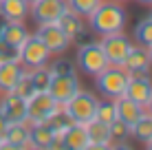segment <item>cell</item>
<instances>
[{
    "mask_svg": "<svg viewBox=\"0 0 152 150\" xmlns=\"http://www.w3.org/2000/svg\"><path fill=\"white\" fill-rule=\"evenodd\" d=\"M88 24H91L93 33L97 35H110V33H119L126 29L128 22V13L121 7V2L115 0H102L99 7L88 15Z\"/></svg>",
    "mask_w": 152,
    "mask_h": 150,
    "instance_id": "obj_1",
    "label": "cell"
},
{
    "mask_svg": "<svg viewBox=\"0 0 152 150\" xmlns=\"http://www.w3.org/2000/svg\"><path fill=\"white\" fill-rule=\"evenodd\" d=\"M128 80H130V73L124 66L108 64L102 73L95 75V86H97V93L102 97H106V100H117V97H121L126 93Z\"/></svg>",
    "mask_w": 152,
    "mask_h": 150,
    "instance_id": "obj_2",
    "label": "cell"
},
{
    "mask_svg": "<svg viewBox=\"0 0 152 150\" xmlns=\"http://www.w3.org/2000/svg\"><path fill=\"white\" fill-rule=\"evenodd\" d=\"M97 102H99V97H95L93 93L80 89L64 106H62V110L71 117L73 124H88L91 119H95Z\"/></svg>",
    "mask_w": 152,
    "mask_h": 150,
    "instance_id": "obj_3",
    "label": "cell"
},
{
    "mask_svg": "<svg viewBox=\"0 0 152 150\" xmlns=\"http://www.w3.org/2000/svg\"><path fill=\"white\" fill-rule=\"evenodd\" d=\"M57 110H60V104L51 97L49 91L33 93L27 100V121L29 124H46Z\"/></svg>",
    "mask_w": 152,
    "mask_h": 150,
    "instance_id": "obj_4",
    "label": "cell"
},
{
    "mask_svg": "<svg viewBox=\"0 0 152 150\" xmlns=\"http://www.w3.org/2000/svg\"><path fill=\"white\" fill-rule=\"evenodd\" d=\"M77 66L91 77H95L97 73H102V71L106 69L108 60H106V55H104L99 42L93 40V42H88V44L77 46Z\"/></svg>",
    "mask_w": 152,
    "mask_h": 150,
    "instance_id": "obj_5",
    "label": "cell"
},
{
    "mask_svg": "<svg viewBox=\"0 0 152 150\" xmlns=\"http://www.w3.org/2000/svg\"><path fill=\"white\" fill-rule=\"evenodd\" d=\"M51 62V51L42 44V40L38 35H29L27 42L20 46V64L27 71L31 69H40V66H49Z\"/></svg>",
    "mask_w": 152,
    "mask_h": 150,
    "instance_id": "obj_6",
    "label": "cell"
},
{
    "mask_svg": "<svg viewBox=\"0 0 152 150\" xmlns=\"http://www.w3.org/2000/svg\"><path fill=\"white\" fill-rule=\"evenodd\" d=\"M99 46H102L104 55H106L108 64H115V66H121L126 55H128L130 46V38L124 33V31H119V33H110V35H102V40H99Z\"/></svg>",
    "mask_w": 152,
    "mask_h": 150,
    "instance_id": "obj_7",
    "label": "cell"
},
{
    "mask_svg": "<svg viewBox=\"0 0 152 150\" xmlns=\"http://www.w3.org/2000/svg\"><path fill=\"white\" fill-rule=\"evenodd\" d=\"M35 35L42 40V44L51 51V55H60L71 46V40L66 38V33L57 27V22H49V24H38Z\"/></svg>",
    "mask_w": 152,
    "mask_h": 150,
    "instance_id": "obj_8",
    "label": "cell"
},
{
    "mask_svg": "<svg viewBox=\"0 0 152 150\" xmlns=\"http://www.w3.org/2000/svg\"><path fill=\"white\" fill-rule=\"evenodd\" d=\"M66 9H69L66 0H35L29 4V15L38 24H49V22H57V18Z\"/></svg>",
    "mask_w": 152,
    "mask_h": 150,
    "instance_id": "obj_9",
    "label": "cell"
},
{
    "mask_svg": "<svg viewBox=\"0 0 152 150\" xmlns=\"http://www.w3.org/2000/svg\"><path fill=\"white\" fill-rule=\"evenodd\" d=\"M77 91H80L77 73H71V75H53V77H51L49 93H51V97H53L60 106H64Z\"/></svg>",
    "mask_w": 152,
    "mask_h": 150,
    "instance_id": "obj_10",
    "label": "cell"
},
{
    "mask_svg": "<svg viewBox=\"0 0 152 150\" xmlns=\"http://www.w3.org/2000/svg\"><path fill=\"white\" fill-rule=\"evenodd\" d=\"M0 115L9 124L27 121V100L15 93H2L0 95Z\"/></svg>",
    "mask_w": 152,
    "mask_h": 150,
    "instance_id": "obj_11",
    "label": "cell"
},
{
    "mask_svg": "<svg viewBox=\"0 0 152 150\" xmlns=\"http://www.w3.org/2000/svg\"><path fill=\"white\" fill-rule=\"evenodd\" d=\"M124 69L128 71L130 75H145L150 73V53H148V46H141V44H132L124 60Z\"/></svg>",
    "mask_w": 152,
    "mask_h": 150,
    "instance_id": "obj_12",
    "label": "cell"
},
{
    "mask_svg": "<svg viewBox=\"0 0 152 150\" xmlns=\"http://www.w3.org/2000/svg\"><path fill=\"white\" fill-rule=\"evenodd\" d=\"M124 95L130 97V100H134L137 104H141L145 108L148 100L152 97V77H150V73H145V75H130Z\"/></svg>",
    "mask_w": 152,
    "mask_h": 150,
    "instance_id": "obj_13",
    "label": "cell"
},
{
    "mask_svg": "<svg viewBox=\"0 0 152 150\" xmlns=\"http://www.w3.org/2000/svg\"><path fill=\"white\" fill-rule=\"evenodd\" d=\"M24 73H27V69L20 62H0V91L13 93V89L24 77Z\"/></svg>",
    "mask_w": 152,
    "mask_h": 150,
    "instance_id": "obj_14",
    "label": "cell"
},
{
    "mask_svg": "<svg viewBox=\"0 0 152 150\" xmlns=\"http://www.w3.org/2000/svg\"><path fill=\"white\" fill-rule=\"evenodd\" d=\"M113 102H115V113H117V119H121L126 126H132V124L145 113L143 106L137 104L134 100H130V97H126V95L117 97V100H113Z\"/></svg>",
    "mask_w": 152,
    "mask_h": 150,
    "instance_id": "obj_15",
    "label": "cell"
},
{
    "mask_svg": "<svg viewBox=\"0 0 152 150\" xmlns=\"http://www.w3.org/2000/svg\"><path fill=\"white\" fill-rule=\"evenodd\" d=\"M57 27H60V29H62V31L66 33V38H69L71 42H73V40H75L77 35H80V33H84V31L88 29L82 15L73 13L71 9H66V11L62 13L60 18H57Z\"/></svg>",
    "mask_w": 152,
    "mask_h": 150,
    "instance_id": "obj_16",
    "label": "cell"
},
{
    "mask_svg": "<svg viewBox=\"0 0 152 150\" xmlns=\"http://www.w3.org/2000/svg\"><path fill=\"white\" fill-rule=\"evenodd\" d=\"M0 13L7 22H24L29 15L27 0H0Z\"/></svg>",
    "mask_w": 152,
    "mask_h": 150,
    "instance_id": "obj_17",
    "label": "cell"
},
{
    "mask_svg": "<svg viewBox=\"0 0 152 150\" xmlns=\"http://www.w3.org/2000/svg\"><path fill=\"white\" fill-rule=\"evenodd\" d=\"M62 135H64V150H84L91 143L84 124H71Z\"/></svg>",
    "mask_w": 152,
    "mask_h": 150,
    "instance_id": "obj_18",
    "label": "cell"
},
{
    "mask_svg": "<svg viewBox=\"0 0 152 150\" xmlns=\"http://www.w3.org/2000/svg\"><path fill=\"white\" fill-rule=\"evenodd\" d=\"M29 35H31V33L27 31L24 22H7V24H4V29H2L0 40H2V42H7V44H11V46H15V49H20V46L27 42Z\"/></svg>",
    "mask_w": 152,
    "mask_h": 150,
    "instance_id": "obj_19",
    "label": "cell"
},
{
    "mask_svg": "<svg viewBox=\"0 0 152 150\" xmlns=\"http://www.w3.org/2000/svg\"><path fill=\"white\" fill-rule=\"evenodd\" d=\"M29 132H31V124L29 121H15V124H9V126H7L2 139L9 141V143H15V146L27 148L29 146Z\"/></svg>",
    "mask_w": 152,
    "mask_h": 150,
    "instance_id": "obj_20",
    "label": "cell"
},
{
    "mask_svg": "<svg viewBox=\"0 0 152 150\" xmlns=\"http://www.w3.org/2000/svg\"><path fill=\"white\" fill-rule=\"evenodd\" d=\"M51 128L46 124H31V132H29V146L38 148V150H46L51 143Z\"/></svg>",
    "mask_w": 152,
    "mask_h": 150,
    "instance_id": "obj_21",
    "label": "cell"
},
{
    "mask_svg": "<svg viewBox=\"0 0 152 150\" xmlns=\"http://www.w3.org/2000/svg\"><path fill=\"white\" fill-rule=\"evenodd\" d=\"M130 137H134L141 143H148L150 139H152V115H150L148 110H145L143 115H141L139 119L130 126Z\"/></svg>",
    "mask_w": 152,
    "mask_h": 150,
    "instance_id": "obj_22",
    "label": "cell"
},
{
    "mask_svg": "<svg viewBox=\"0 0 152 150\" xmlns=\"http://www.w3.org/2000/svg\"><path fill=\"white\" fill-rule=\"evenodd\" d=\"M86 126V135H88V141L91 143H113V137H110V128L106 124L97 121V119H91Z\"/></svg>",
    "mask_w": 152,
    "mask_h": 150,
    "instance_id": "obj_23",
    "label": "cell"
},
{
    "mask_svg": "<svg viewBox=\"0 0 152 150\" xmlns=\"http://www.w3.org/2000/svg\"><path fill=\"white\" fill-rule=\"evenodd\" d=\"M27 77H29V82H31V86H33L35 93H44V91H49V84H51L53 73H51L49 66H40V69L27 71Z\"/></svg>",
    "mask_w": 152,
    "mask_h": 150,
    "instance_id": "obj_24",
    "label": "cell"
},
{
    "mask_svg": "<svg viewBox=\"0 0 152 150\" xmlns=\"http://www.w3.org/2000/svg\"><path fill=\"white\" fill-rule=\"evenodd\" d=\"M95 119L110 126V124L117 119V113H115V102L113 100H99L97 108H95Z\"/></svg>",
    "mask_w": 152,
    "mask_h": 150,
    "instance_id": "obj_25",
    "label": "cell"
},
{
    "mask_svg": "<svg viewBox=\"0 0 152 150\" xmlns=\"http://www.w3.org/2000/svg\"><path fill=\"white\" fill-rule=\"evenodd\" d=\"M134 40L141 46H152V15L137 22V27H134Z\"/></svg>",
    "mask_w": 152,
    "mask_h": 150,
    "instance_id": "obj_26",
    "label": "cell"
},
{
    "mask_svg": "<svg viewBox=\"0 0 152 150\" xmlns=\"http://www.w3.org/2000/svg\"><path fill=\"white\" fill-rule=\"evenodd\" d=\"M99 2H102V0H66V7H69L73 13L82 15V18H88V15L99 7Z\"/></svg>",
    "mask_w": 152,
    "mask_h": 150,
    "instance_id": "obj_27",
    "label": "cell"
},
{
    "mask_svg": "<svg viewBox=\"0 0 152 150\" xmlns=\"http://www.w3.org/2000/svg\"><path fill=\"white\" fill-rule=\"evenodd\" d=\"M71 124H73V121H71V117L66 115V113L62 110V106H60V110H57L55 115L51 117L49 121H46V126L51 128V132H64L66 128L71 126Z\"/></svg>",
    "mask_w": 152,
    "mask_h": 150,
    "instance_id": "obj_28",
    "label": "cell"
},
{
    "mask_svg": "<svg viewBox=\"0 0 152 150\" xmlns=\"http://www.w3.org/2000/svg\"><path fill=\"white\" fill-rule=\"evenodd\" d=\"M110 137H113V143L115 141H126V139L130 137V126H126L121 119H115L110 126Z\"/></svg>",
    "mask_w": 152,
    "mask_h": 150,
    "instance_id": "obj_29",
    "label": "cell"
},
{
    "mask_svg": "<svg viewBox=\"0 0 152 150\" xmlns=\"http://www.w3.org/2000/svg\"><path fill=\"white\" fill-rule=\"evenodd\" d=\"M0 62H20V49L0 40Z\"/></svg>",
    "mask_w": 152,
    "mask_h": 150,
    "instance_id": "obj_30",
    "label": "cell"
},
{
    "mask_svg": "<svg viewBox=\"0 0 152 150\" xmlns=\"http://www.w3.org/2000/svg\"><path fill=\"white\" fill-rule=\"evenodd\" d=\"M49 69H51L53 75H71V73H75V66H73L71 60H55Z\"/></svg>",
    "mask_w": 152,
    "mask_h": 150,
    "instance_id": "obj_31",
    "label": "cell"
},
{
    "mask_svg": "<svg viewBox=\"0 0 152 150\" xmlns=\"http://www.w3.org/2000/svg\"><path fill=\"white\" fill-rule=\"evenodd\" d=\"M13 93H15V95H20L22 100H29V97L35 93V91H33V86H31V82H29V77H27V73H24V77L18 82V86L13 89Z\"/></svg>",
    "mask_w": 152,
    "mask_h": 150,
    "instance_id": "obj_32",
    "label": "cell"
},
{
    "mask_svg": "<svg viewBox=\"0 0 152 150\" xmlns=\"http://www.w3.org/2000/svg\"><path fill=\"white\" fill-rule=\"evenodd\" d=\"M110 150H134V148L128 146L126 141H115V143H110Z\"/></svg>",
    "mask_w": 152,
    "mask_h": 150,
    "instance_id": "obj_33",
    "label": "cell"
},
{
    "mask_svg": "<svg viewBox=\"0 0 152 150\" xmlns=\"http://www.w3.org/2000/svg\"><path fill=\"white\" fill-rule=\"evenodd\" d=\"M84 150H110V143H88Z\"/></svg>",
    "mask_w": 152,
    "mask_h": 150,
    "instance_id": "obj_34",
    "label": "cell"
},
{
    "mask_svg": "<svg viewBox=\"0 0 152 150\" xmlns=\"http://www.w3.org/2000/svg\"><path fill=\"white\" fill-rule=\"evenodd\" d=\"M0 150H24L22 146H15V143H9L2 139V143H0Z\"/></svg>",
    "mask_w": 152,
    "mask_h": 150,
    "instance_id": "obj_35",
    "label": "cell"
},
{
    "mask_svg": "<svg viewBox=\"0 0 152 150\" xmlns=\"http://www.w3.org/2000/svg\"><path fill=\"white\" fill-rule=\"evenodd\" d=\"M7 126H9V121H7V119H4V117H2V115H0V137H2V135H4V130H7Z\"/></svg>",
    "mask_w": 152,
    "mask_h": 150,
    "instance_id": "obj_36",
    "label": "cell"
},
{
    "mask_svg": "<svg viewBox=\"0 0 152 150\" xmlns=\"http://www.w3.org/2000/svg\"><path fill=\"white\" fill-rule=\"evenodd\" d=\"M4 24H7V20H4V15L0 13V35H2V29H4Z\"/></svg>",
    "mask_w": 152,
    "mask_h": 150,
    "instance_id": "obj_37",
    "label": "cell"
},
{
    "mask_svg": "<svg viewBox=\"0 0 152 150\" xmlns=\"http://www.w3.org/2000/svg\"><path fill=\"white\" fill-rule=\"evenodd\" d=\"M145 110H148V113H150V115H152V97H150V100H148V104H145Z\"/></svg>",
    "mask_w": 152,
    "mask_h": 150,
    "instance_id": "obj_38",
    "label": "cell"
},
{
    "mask_svg": "<svg viewBox=\"0 0 152 150\" xmlns=\"http://www.w3.org/2000/svg\"><path fill=\"white\" fill-rule=\"evenodd\" d=\"M137 2H141V4H148V7H152V0H137Z\"/></svg>",
    "mask_w": 152,
    "mask_h": 150,
    "instance_id": "obj_39",
    "label": "cell"
},
{
    "mask_svg": "<svg viewBox=\"0 0 152 150\" xmlns=\"http://www.w3.org/2000/svg\"><path fill=\"white\" fill-rule=\"evenodd\" d=\"M145 146H148V150H152V139H150V141H148V143H145Z\"/></svg>",
    "mask_w": 152,
    "mask_h": 150,
    "instance_id": "obj_40",
    "label": "cell"
},
{
    "mask_svg": "<svg viewBox=\"0 0 152 150\" xmlns=\"http://www.w3.org/2000/svg\"><path fill=\"white\" fill-rule=\"evenodd\" d=\"M148 53H150V62H152V46H148Z\"/></svg>",
    "mask_w": 152,
    "mask_h": 150,
    "instance_id": "obj_41",
    "label": "cell"
},
{
    "mask_svg": "<svg viewBox=\"0 0 152 150\" xmlns=\"http://www.w3.org/2000/svg\"><path fill=\"white\" fill-rule=\"evenodd\" d=\"M24 150H38V148H31V146H27V148H24Z\"/></svg>",
    "mask_w": 152,
    "mask_h": 150,
    "instance_id": "obj_42",
    "label": "cell"
},
{
    "mask_svg": "<svg viewBox=\"0 0 152 150\" xmlns=\"http://www.w3.org/2000/svg\"><path fill=\"white\" fill-rule=\"evenodd\" d=\"M115 2H126V0H115Z\"/></svg>",
    "mask_w": 152,
    "mask_h": 150,
    "instance_id": "obj_43",
    "label": "cell"
},
{
    "mask_svg": "<svg viewBox=\"0 0 152 150\" xmlns=\"http://www.w3.org/2000/svg\"><path fill=\"white\" fill-rule=\"evenodd\" d=\"M27 2H29V4H31V2H35V0H27Z\"/></svg>",
    "mask_w": 152,
    "mask_h": 150,
    "instance_id": "obj_44",
    "label": "cell"
},
{
    "mask_svg": "<svg viewBox=\"0 0 152 150\" xmlns=\"http://www.w3.org/2000/svg\"><path fill=\"white\" fill-rule=\"evenodd\" d=\"M0 143H2V137H0Z\"/></svg>",
    "mask_w": 152,
    "mask_h": 150,
    "instance_id": "obj_45",
    "label": "cell"
},
{
    "mask_svg": "<svg viewBox=\"0 0 152 150\" xmlns=\"http://www.w3.org/2000/svg\"><path fill=\"white\" fill-rule=\"evenodd\" d=\"M0 95H2V91H0Z\"/></svg>",
    "mask_w": 152,
    "mask_h": 150,
    "instance_id": "obj_46",
    "label": "cell"
},
{
    "mask_svg": "<svg viewBox=\"0 0 152 150\" xmlns=\"http://www.w3.org/2000/svg\"><path fill=\"white\" fill-rule=\"evenodd\" d=\"M46 150H51V148H46Z\"/></svg>",
    "mask_w": 152,
    "mask_h": 150,
    "instance_id": "obj_47",
    "label": "cell"
}]
</instances>
